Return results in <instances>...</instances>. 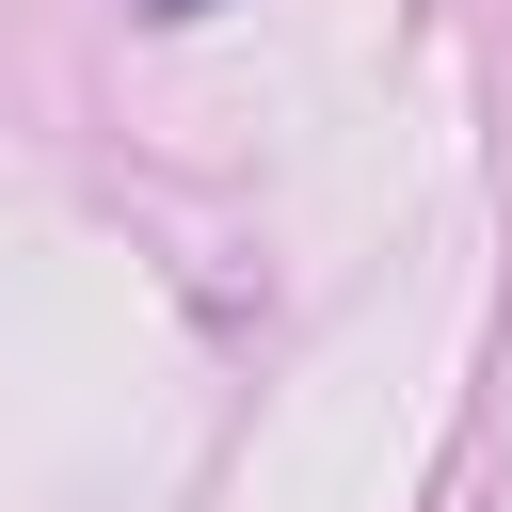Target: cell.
Segmentation results:
<instances>
[{
	"mask_svg": "<svg viewBox=\"0 0 512 512\" xmlns=\"http://www.w3.org/2000/svg\"><path fill=\"white\" fill-rule=\"evenodd\" d=\"M144 16H208V0H144Z\"/></svg>",
	"mask_w": 512,
	"mask_h": 512,
	"instance_id": "6da1fadb",
	"label": "cell"
}]
</instances>
